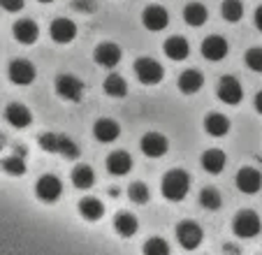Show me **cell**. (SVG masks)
I'll list each match as a JSON object with an SVG mask.
<instances>
[{"label":"cell","instance_id":"obj_39","mask_svg":"<svg viewBox=\"0 0 262 255\" xmlns=\"http://www.w3.org/2000/svg\"><path fill=\"white\" fill-rule=\"evenodd\" d=\"M3 146H5V137L0 135V151H3Z\"/></svg>","mask_w":262,"mask_h":255},{"label":"cell","instance_id":"obj_12","mask_svg":"<svg viewBox=\"0 0 262 255\" xmlns=\"http://www.w3.org/2000/svg\"><path fill=\"white\" fill-rule=\"evenodd\" d=\"M230 47H228V39L221 37V35H209L207 39L202 42V56L207 60H223L225 56H228Z\"/></svg>","mask_w":262,"mask_h":255},{"label":"cell","instance_id":"obj_23","mask_svg":"<svg viewBox=\"0 0 262 255\" xmlns=\"http://www.w3.org/2000/svg\"><path fill=\"white\" fill-rule=\"evenodd\" d=\"M204 130H207L211 137H223V135L230 133V118L223 116V114H209L204 118Z\"/></svg>","mask_w":262,"mask_h":255},{"label":"cell","instance_id":"obj_25","mask_svg":"<svg viewBox=\"0 0 262 255\" xmlns=\"http://www.w3.org/2000/svg\"><path fill=\"white\" fill-rule=\"evenodd\" d=\"M79 214L84 221L95 223L104 216V204L100 200H95V197H84V200L79 202Z\"/></svg>","mask_w":262,"mask_h":255},{"label":"cell","instance_id":"obj_8","mask_svg":"<svg viewBox=\"0 0 262 255\" xmlns=\"http://www.w3.org/2000/svg\"><path fill=\"white\" fill-rule=\"evenodd\" d=\"M202 227L195 221H181L177 225V239L186 250H195L202 244Z\"/></svg>","mask_w":262,"mask_h":255},{"label":"cell","instance_id":"obj_3","mask_svg":"<svg viewBox=\"0 0 262 255\" xmlns=\"http://www.w3.org/2000/svg\"><path fill=\"white\" fill-rule=\"evenodd\" d=\"M163 65L156 58H148V56H142V58L135 60V77L139 79V83L144 86H156L163 79Z\"/></svg>","mask_w":262,"mask_h":255},{"label":"cell","instance_id":"obj_26","mask_svg":"<svg viewBox=\"0 0 262 255\" xmlns=\"http://www.w3.org/2000/svg\"><path fill=\"white\" fill-rule=\"evenodd\" d=\"M114 227H116V232H119L121 237H135L137 235V230H139V221L133 216V214H128V211H121L119 216H116V221H114Z\"/></svg>","mask_w":262,"mask_h":255},{"label":"cell","instance_id":"obj_35","mask_svg":"<svg viewBox=\"0 0 262 255\" xmlns=\"http://www.w3.org/2000/svg\"><path fill=\"white\" fill-rule=\"evenodd\" d=\"M95 0H72V10L81 12V14H91V12H95Z\"/></svg>","mask_w":262,"mask_h":255},{"label":"cell","instance_id":"obj_18","mask_svg":"<svg viewBox=\"0 0 262 255\" xmlns=\"http://www.w3.org/2000/svg\"><path fill=\"white\" fill-rule=\"evenodd\" d=\"M93 135H95V139L102 144L116 142L121 135V125L114 121V118H100V121L93 125Z\"/></svg>","mask_w":262,"mask_h":255},{"label":"cell","instance_id":"obj_37","mask_svg":"<svg viewBox=\"0 0 262 255\" xmlns=\"http://www.w3.org/2000/svg\"><path fill=\"white\" fill-rule=\"evenodd\" d=\"M253 21H255V28L262 33V7H257V10H255V16H253Z\"/></svg>","mask_w":262,"mask_h":255},{"label":"cell","instance_id":"obj_38","mask_svg":"<svg viewBox=\"0 0 262 255\" xmlns=\"http://www.w3.org/2000/svg\"><path fill=\"white\" fill-rule=\"evenodd\" d=\"M253 102H255V109H257V112L262 114V91L255 95V100H253Z\"/></svg>","mask_w":262,"mask_h":255},{"label":"cell","instance_id":"obj_13","mask_svg":"<svg viewBox=\"0 0 262 255\" xmlns=\"http://www.w3.org/2000/svg\"><path fill=\"white\" fill-rule=\"evenodd\" d=\"M167 148H169L167 137H165V135H160V133H146L142 137V153H144V156H148V158L165 156V153H167Z\"/></svg>","mask_w":262,"mask_h":255},{"label":"cell","instance_id":"obj_30","mask_svg":"<svg viewBox=\"0 0 262 255\" xmlns=\"http://www.w3.org/2000/svg\"><path fill=\"white\" fill-rule=\"evenodd\" d=\"M0 167H3V172L10 174V177H24V174H26V160L19 156V153L3 158Z\"/></svg>","mask_w":262,"mask_h":255},{"label":"cell","instance_id":"obj_32","mask_svg":"<svg viewBox=\"0 0 262 255\" xmlns=\"http://www.w3.org/2000/svg\"><path fill=\"white\" fill-rule=\"evenodd\" d=\"M128 197L135 202V204H146L148 197H151V193H148V186H146V183L137 181V183H130Z\"/></svg>","mask_w":262,"mask_h":255},{"label":"cell","instance_id":"obj_40","mask_svg":"<svg viewBox=\"0 0 262 255\" xmlns=\"http://www.w3.org/2000/svg\"><path fill=\"white\" fill-rule=\"evenodd\" d=\"M37 3H54V0H37Z\"/></svg>","mask_w":262,"mask_h":255},{"label":"cell","instance_id":"obj_5","mask_svg":"<svg viewBox=\"0 0 262 255\" xmlns=\"http://www.w3.org/2000/svg\"><path fill=\"white\" fill-rule=\"evenodd\" d=\"M56 93L63 100H68V102H81V98H84V83L74 77V74H60V77H56Z\"/></svg>","mask_w":262,"mask_h":255},{"label":"cell","instance_id":"obj_15","mask_svg":"<svg viewBox=\"0 0 262 255\" xmlns=\"http://www.w3.org/2000/svg\"><path fill=\"white\" fill-rule=\"evenodd\" d=\"M237 188L246 195H253L262 188V174L253 167H242L237 172Z\"/></svg>","mask_w":262,"mask_h":255},{"label":"cell","instance_id":"obj_34","mask_svg":"<svg viewBox=\"0 0 262 255\" xmlns=\"http://www.w3.org/2000/svg\"><path fill=\"white\" fill-rule=\"evenodd\" d=\"M244 60H246L248 70H253V72H262V47H253V49H248L246 56H244Z\"/></svg>","mask_w":262,"mask_h":255},{"label":"cell","instance_id":"obj_11","mask_svg":"<svg viewBox=\"0 0 262 255\" xmlns=\"http://www.w3.org/2000/svg\"><path fill=\"white\" fill-rule=\"evenodd\" d=\"M121 47L114 45V42H102V45H98V49H95V63L100 65V68H116V65L121 63Z\"/></svg>","mask_w":262,"mask_h":255},{"label":"cell","instance_id":"obj_19","mask_svg":"<svg viewBox=\"0 0 262 255\" xmlns=\"http://www.w3.org/2000/svg\"><path fill=\"white\" fill-rule=\"evenodd\" d=\"M163 51H165V56H167V58H172V60H186L190 56V45H188V39H186V37L174 35V37L165 39Z\"/></svg>","mask_w":262,"mask_h":255},{"label":"cell","instance_id":"obj_20","mask_svg":"<svg viewBox=\"0 0 262 255\" xmlns=\"http://www.w3.org/2000/svg\"><path fill=\"white\" fill-rule=\"evenodd\" d=\"M133 169V156L125 151H114L107 156V172L114 177H123Z\"/></svg>","mask_w":262,"mask_h":255},{"label":"cell","instance_id":"obj_29","mask_svg":"<svg viewBox=\"0 0 262 255\" xmlns=\"http://www.w3.org/2000/svg\"><path fill=\"white\" fill-rule=\"evenodd\" d=\"M221 16L230 24H237L244 16V3L242 0H223L221 5Z\"/></svg>","mask_w":262,"mask_h":255},{"label":"cell","instance_id":"obj_21","mask_svg":"<svg viewBox=\"0 0 262 255\" xmlns=\"http://www.w3.org/2000/svg\"><path fill=\"white\" fill-rule=\"evenodd\" d=\"M204 83V77L198 70H186V72L179 74V91L186 95H195Z\"/></svg>","mask_w":262,"mask_h":255},{"label":"cell","instance_id":"obj_1","mask_svg":"<svg viewBox=\"0 0 262 255\" xmlns=\"http://www.w3.org/2000/svg\"><path fill=\"white\" fill-rule=\"evenodd\" d=\"M188 190H190V174L188 172H183V169H169L163 177L160 193H163L165 200L181 202L183 197L188 195Z\"/></svg>","mask_w":262,"mask_h":255},{"label":"cell","instance_id":"obj_31","mask_svg":"<svg viewBox=\"0 0 262 255\" xmlns=\"http://www.w3.org/2000/svg\"><path fill=\"white\" fill-rule=\"evenodd\" d=\"M221 193L216 190V188H202V193H200V204L204 206V209L209 211H216L218 206H221Z\"/></svg>","mask_w":262,"mask_h":255},{"label":"cell","instance_id":"obj_22","mask_svg":"<svg viewBox=\"0 0 262 255\" xmlns=\"http://www.w3.org/2000/svg\"><path fill=\"white\" fill-rule=\"evenodd\" d=\"M225 162H228V156L221 151V148H209V151L202 153V167L209 174H218L225 169Z\"/></svg>","mask_w":262,"mask_h":255},{"label":"cell","instance_id":"obj_28","mask_svg":"<svg viewBox=\"0 0 262 255\" xmlns=\"http://www.w3.org/2000/svg\"><path fill=\"white\" fill-rule=\"evenodd\" d=\"M102 89L109 98H125V93H128V83H125V79L121 77V74L112 72L107 79H104Z\"/></svg>","mask_w":262,"mask_h":255},{"label":"cell","instance_id":"obj_24","mask_svg":"<svg viewBox=\"0 0 262 255\" xmlns=\"http://www.w3.org/2000/svg\"><path fill=\"white\" fill-rule=\"evenodd\" d=\"M207 19H209V12L202 3H188V5L183 7V21H186L188 26H193V28L204 26Z\"/></svg>","mask_w":262,"mask_h":255},{"label":"cell","instance_id":"obj_27","mask_svg":"<svg viewBox=\"0 0 262 255\" xmlns=\"http://www.w3.org/2000/svg\"><path fill=\"white\" fill-rule=\"evenodd\" d=\"M72 183H74V188H79V190H89V188L95 183L93 167H89V165H77V167L72 169Z\"/></svg>","mask_w":262,"mask_h":255},{"label":"cell","instance_id":"obj_7","mask_svg":"<svg viewBox=\"0 0 262 255\" xmlns=\"http://www.w3.org/2000/svg\"><path fill=\"white\" fill-rule=\"evenodd\" d=\"M216 93H218V98H221V102L232 104V107L242 102V98H244L242 83H239V79L232 77V74H228V77H221Z\"/></svg>","mask_w":262,"mask_h":255},{"label":"cell","instance_id":"obj_14","mask_svg":"<svg viewBox=\"0 0 262 255\" xmlns=\"http://www.w3.org/2000/svg\"><path fill=\"white\" fill-rule=\"evenodd\" d=\"M49 33H51V39H54V42H58V45H70V42L77 37V26H74L70 19L60 16V19L51 21Z\"/></svg>","mask_w":262,"mask_h":255},{"label":"cell","instance_id":"obj_9","mask_svg":"<svg viewBox=\"0 0 262 255\" xmlns=\"http://www.w3.org/2000/svg\"><path fill=\"white\" fill-rule=\"evenodd\" d=\"M7 77L16 86H28L35 79V65L26 58H14L10 63V68H7Z\"/></svg>","mask_w":262,"mask_h":255},{"label":"cell","instance_id":"obj_33","mask_svg":"<svg viewBox=\"0 0 262 255\" xmlns=\"http://www.w3.org/2000/svg\"><path fill=\"white\" fill-rule=\"evenodd\" d=\"M144 255H169V244L160 237H154L144 244Z\"/></svg>","mask_w":262,"mask_h":255},{"label":"cell","instance_id":"obj_17","mask_svg":"<svg viewBox=\"0 0 262 255\" xmlns=\"http://www.w3.org/2000/svg\"><path fill=\"white\" fill-rule=\"evenodd\" d=\"M12 33H14V39L21 45H33L35 39L40 37V28L33 19H19L12 26Z\"/></svg>","mask_w":262,"mask_h":255},{"label":"cell","instance_id":"obj_6","mask_svg":"<svg viewBox=\"0 0 262 255\" xmlns=\"http://www.w3.org/2000/svg\"><path fill=\"white\" fill-rule=\"evenodd\" d=\"M35 195L40 197L42 202H47V204H54V202H58L60 195H63V183H60V179H56L54 174H45L40 181L35 183Z\"/></svg>","mask_w":262,"mask_h":255},{"label":"cell","instance_id":"obj_16","mask_svg":"<svg viewBox=\"0 0 262 255\" xmlns=\"http://www.w3.org/2000/svg\"><path fill=\"white\" fill-rule=\"evenodd\" d=\"M5 121L10 123L12 128L24 130V128H28L30 123H33V114H30V109L26 107V104L12 102V104H7V109H5Z\"/></svg>","mask_w":262,"mask_h":255},{"label":"cell","instance_id":"obj_2","mask_svg":"<svg viewBox=\"0 0 262 255\" xmlns=\"http://www.w3.org/2000/svg\"><path fill=\"white\" fill-rule=\"evenodd\" d=\"M40 146L45 148L47 153H58V156L68 158V160H74L79 158V146L74 144V139H70L68 135L60 133H42L40 135Z\"/></svg>","mask_w":262,"mask_h":255},{"label":"cell","instance_id":"obj_36","mask_svg":"<svg viewBox=\"0 0 262 255\" xmlns=\"http://www.w3.org/2000/svg\"><path fill=\"white\" fill-rule=\"evenodd\" d=\"M24 3L26 0H0V7L5 12H12V14H14V12L24 10Z\"/></svg>","mask_w":262,"mask_h":255},{"label":"cell","instance_id":"obj_10","mask_svg":"<svg viewBox=\"0 0 262 255\" xmlns=\"http://www.w3.org/2000/svg\"><path fill=\"white\" fill-rule=\"evenodd\" d=\"M142 24H144V28L151 30V33H160L163 28H167L169 14H167V10L160 5H148L146 10L142 12Z\"/></svg>","mask_w":262,"mask_h":255},{"label":"cell","instance_id":"obj_4","mask_svg":"<svg viewBox=\"0 0 262 255\" xmlns=\"http://www.w3.org/2000/svg\"><path fill=\"white\" fill-rule=\"evenodd\" d=\"M232 232L242 239H253L262 232V221L253 211H239L232 221Z\"/></svg>","mask_w":262,"mask_h":255}]
</instances>
